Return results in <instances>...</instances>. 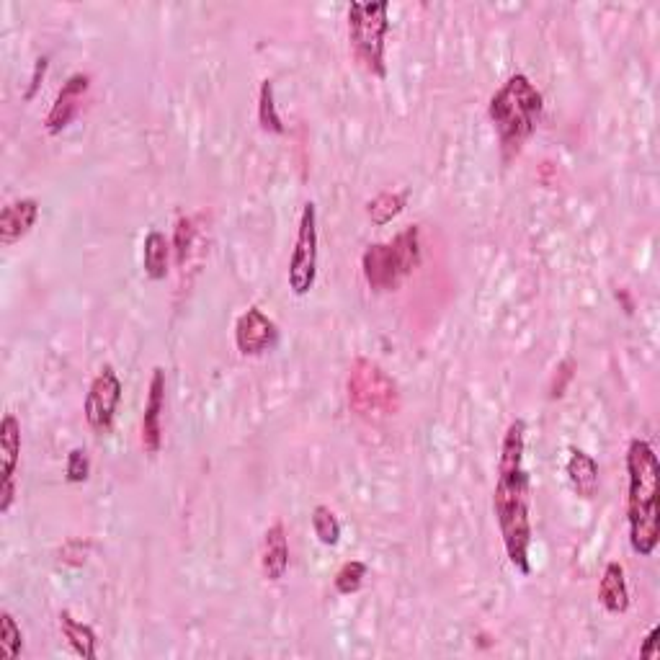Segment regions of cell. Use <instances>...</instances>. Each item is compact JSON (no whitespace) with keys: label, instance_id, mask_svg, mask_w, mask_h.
<instances>
[{"label":"cell","instance_id":"obj_1","mask_svg":"<svg viewBox=\"0 0 660 660\" xmlns=\"http://www.w3.org/2000/svg\"><path fill=\"white\" fill-rule=\"evenodd\" d=\"M526 421L508 423L498 454V483L493 490V511L501 526L503 547L519 573H532V519H529V472L524 467Z\"/></svg>","mask_w":660,"mask_h":660},{"label":"cell","instance_id":"obj_2","mask_svg":"<svg viewBox=\"0 0 660 660\" xmlns=\"http://www.w3.org/2000/svg\"><path fill=\"white\" fill-rule=\"evenodd\" d=\"M627 524L630 544L640 557H650L660 539V462L650 441L632 439L627 447Z\"/></svg>","mask_w":660,"mask_h":660},{"label":"cell","instance_id":"obj_3","mask_svg":"<svg viewBox=\"0 0 660 660\" xmlns=\"http://www.w3.org/2000/svg\"><path fill=\"white\" fill-rule=\"evenodd\" d=\"M544 96L534 86L532 78L524 73H514L493 93L488 104V117L495 127V135L501 142L503 160H514L524 150V145L537 132L542 119Z\"/></svg>","mask_w":660,"mask_h":660},{"label":"cell","instance_id":"obj_4","mask_svg":"<svg viewBox=\"0 0 660 660\" xmlns=\"http://www.w3.org/2000/svg\"><path fill=\"white\" fill-rule=\"evenodd\" d=\"M421 263V227L410 225L390 243L369 245L361 256V271L374 292H392Z\"/></svg>","mask_w":660,"mask_h":660},{"label":"cell","instance_id":"obj_5","mask_svg":"<svg viewBox=\"0 0 660 660\" xmlns=\"http://www.w3.org/2000/svg\"><path fill=\"white\" fill-rule=\"evenodd\" d=\"M346 398H349L354 416L367 423L398 416L400 410L398 382L367 356H359L351 364L349 377H346Z\"/></svg>","mask_w":660,"mask_h":660},{"label":"cell","instance_id":"obj_6","mask_svg":"<svg viewBox=\"0 0 660 660\" xmlns=\"http://www.w3.org/2000/svg\"><path fill=\"white\" fill-rule=\"evenodd\" d=\"M390 34V3H351L349 42L361 68L374 78H385V42Z\"/></svg>","mask_w":660,"mask_h":660},{"label":"cell","instance_id":"obj_7","mask_svg":"<svg viewBox=\"0 0 660 660\" xmlns=\"http://www.w3.org/2000/svg\"><path fill=\"white\" fill-rule=\"evenodd\" d=\"M318 276V207L307 202L300 214L297 240L289 258V289L297 297H305L315 287Z\"/></svg>","mask_w":660,"mask_h":660},{"label":"cell","instance_id":"obj_8","mask_svg":"<svg viewBox=\"0 0 660 660\" xmlns=\"http://www.w3.org/2000/svg\"><path fill=\"white\" fill-rule=\"evenodd\" d=\"M122 379L114 372L111 364L101 367V372L93 377L91 387L86 395V421L96 434H109L114 428V418H117V408L122 403Z\"/></svg>","mask_w":660,"mask_h":660},{"label":"cell","instance_id":"obj_9","mask_svg":"<svg viewBox=\"0 0 660 660\" xmlns=\"http://www.w3.org/2000/svg\"><path fill=\"white\" fill-rule=\"evenodd\" d=\"M279 330L274 320L258 307L243 312L235 323V346L243 356H261L276 346Z\"/></svg>","mask_w":660,"mask_h":660},{"label":"cell","instance_id":"obj_10","mask_svg":"<svg viewBox=\"0 0 660 660\" xmlns=\"http://www.w3.org/2000/svg\"><path fill=\"white\" fill-rule=\"evenodd\" d=\"M88 88H91V75L88 73H73L62 83L55 104H52L49 114L44 117L47 135H60V132H65V129L73 124V119L78 117L80 106H83V98H86Z\"/></svg>","mask_w":660,"mask_h":660},{"label":"cell","instance_id":"obj_11","mask_svg":"<svg viewBox=\"0 0 660 660\" xmlns=\"http://www.w3.org/2000/svg\"><path fill=\"white\" fill-rule=\"evenodd\" d=\"M163 410H165V369L155 367L147 387V403L142 413V447L147 454L163 449Z\"/></svg>","mask_w":660,"mask_h":660},{"label":"cell","instance_id":"obj_12","mask_svg":"<svg viewBox=\"0 0 660 660\" xmlns=\"http://www.w3.org/2000/svg\"><path fill=\"white\" fill-rule=\"evenodd\" d=\"M37 220H39L37 199L26 196V199H16V202H11L8 207H3V212H0V243L6 245V248H11L13 243H19L21 238H26V235L34 230Z\"/></svg>","mask_w":660,"mask_h":660},{"label":"cell","instance_id":"obj_13","mask_svg":"<svg viewBox=\"0 0 660 660\" xmlns=\"http://www.w3.org/2000/svg\"><path fill=\"white\" fill-rule=\"evenodd\" d=\"M261 570L266 575V581L279 583L289 570V539L287 529L282 521H276L263 534L261 547Z\"/></svg>","mask_w":660,"mask_h":660},{"label":"cell","instance_id":"obj_14","mask_svg":"<svg viewBox=\"0 0 660 660\" xmlns=\"http://www.w3.org/2000/svg\"><path fill=\"white\" fill-rule=\"evenodd\" d=\"M565 470H568L570 488L581 495L583 501H591L593 495L599 493V465H596V459L591 454L583 452V449H570Z\"/></svg>","mask_w":660,"mask_h":660},{"label":"cell","instance_id":"obj_15","mask_svg":"<svg viewBox=\"0 0 660 660\" xmlns=\"http://www.w3.org/2000/svg\"><path fill=\"white\" fill-rule=\"evenodd\" d=\"M599 604L609 614H624L630 609V588H627L624 568L619 563H609L604 568L599 583Z\"/></svg>","mask_w":660,"mask_h":660},{"label":"cell","instance_id":"obj_16","mask_svg":"<svg viewBox=\"0 0 660 660\" xmlns=\"http://www.w3.org/2000/svg\"><path fill=\"white\" fill-rule=\"evenodd\" d=\"M171 253V240L165 238L160 230H150V233L145 235V243H142V269H145L147 279L163 282L168 271H171L168 269V266H171Z\"/></svg>","mask_w":660,"mask_h":660},{"label":"cell","instance_id":"obj_17","mask_svg":"<svg viewBox=\"0 0 660 660\" xmlns=\"http://www.w3.org/2000/svg\"><path fill=\"white\" fill-rule=\"evenodd\" d=\"M21 459V423L13 413H6L0 421V480L16 477Z\"/></svg>","mask_w":660,"mask_h":660},{"label":"cell","instance_id":"obj_18","mask_svg":"<svg viewBox=\"0 0 660 660\" xmlns=\"http://www.w3.org/2000/svg\"><path fill=\"white\" fill-rule=\"evenodd\" d=\"M60 632L75 650V655H80L83 660H93L98 655V637L91 624L78 622L70 612H60Z\"/></svg>","mask_w":660,"mask_h":660},{"label":"cell","instance_id":"obj_19","mask_svg":"<svg viewBox=\"0 0 660 660\" xmlns=\"http://www.w3.org/2000/svg\"><path fill=\"white\" fill-rule=\"evenodd\" d=\"M408 196V191H382V194L374 196L372 202H367V217L377 227L390 225L395 217H400V214L405 212Z\"/></svg>","mask_w":660,"mask_h":660},{"label":"cell","instance_id":"obj_20","mask_svg":"<svg viewBox=\"0 0 660 660\" xmlns=\"http://www.w3.org/2000/svg\"><path fill=\"white\" fill-rule=\"evenodd\" d=\"M258 124L269 135H284L287 132L282 117H279V109H276L274 80L269 78L261 80V91H258Z\"/></svg>","mask_w":660,"mask_h":660},{"label":"cell","instance_id":"obj_21","mask_svg":"<svg viewBox=\"0 0 660 660\" xmlns=\"http://www.w3.org/2000/svg\"><path fill=\"white\" fill-rule=\"evenodd\" d=\"M24 650V632L11 612H0V660H16Z\"/></svg>","mask_w":660,"mask_h":660},{"label":"cell","instance_id":"obj_22","mask_svg":"<svg viewBox=\"0 0 660 660\" xmlns=\"http://www.w3.org/2000/svg\"><path fill=\"white\" fill-rule=\"evenodd\" d=\"M312 532H315V537L320 539V544H325V547H336L338 542H341V521H338V516L330 511L328 506H315L312 508Z\"/></svg>","mask_w":660,"mask_h":660},{"label":"cell","instance_id":"obj_23","mask_svg":"<svg viewBox=\"0 0 660 660\" xmlns=\"http://www.w3.org/2000/svg\"><path fill=\"white\" fill-rule=\"evenodd\" d=\"M367 563H361V560H349V563H343L341 570L333 578V586L341 596H351V593L359 591L364 586V578H367Z\"/></svg>","mask_w":660,"mask_h":660},{"label":"cell","instance_id":"obj_24","mask_svg":"<svg viewBox=\"0 0 660 660\" xmlns=\"http://www.w3.org/2000/svg\"><path fill=\"white\" fill-rule=\"evenodd\" d=\"M173 256H176L178 266H184L189 258L191 248H194V220L191 217H178L176 227H173Z\"/></svg>","mask_w":660,"mask_h":660},{"label":"cell","instance_id":"obj_25","mask_svg":"<svg viewBox=\"0 0 660 660\" xmlns=\"http://www.w3.org/2000/svg\"><path fill=\"white\" fill-rule=\"evenodd\" d=\"M88 477H91V457H88L86 449H73L65 459V480L73 485L86 483Z\"/></svg>","mask_w":660,"mask_h":660},{"label":"cell","instance_id":"obj_26","mask_svg":"<svg viewBox=\"0 0 660 660\" xmlns=\"http://www.w3.org/2000/svg\"><path fill=\"white\" fill-rule=\"evenodd\" d=\"M88 550H91V542H83V539H68V542L60 547V552H57V560H60L62 565L80 568V565L88 560Z\"/></svg>","mask_w":660,"mask_h":660},{"label":"cell","instance_id":"obj_27","mask_svg":"<svg viewBox=\"0 0 660 660\" xmlns=\"http://www.w3.org/2000/svg\"><path fill=\"white\" fill-rule=\"evenodd\" d=\"M573 369H575V361L573 359H565L563 364L557 367V374H560V382H552L550 398H563L565 385H568L570 379H573Z\"/></svg>","mask_w":660,"mask_h":660},{"label":"cell","instance_id":"obj_28","mask_svg":"<svg viewBox=\"0 0 660 660\" xmlns=\"http://www.w3.org/2000/svg\"><path fill=\"white\" fill-rule=\"evenodd\" d=\"M13 501H16V477L0 480V514H8Z\"/></svg>","mask_w":660,"mask_h":660},{"label":"cell","instance_id":"obj_29","mask_svg":"<svg viewBox=\"0 0 660 660\" xmlns=\"http://www.w3.org/2000/svg\"><path fill=\"white\" fill-rule=\"evenodd\" d=\"M47 62H49V57H39L37 60V65H34V75H31V86H29V91H26V98H34V93H37V88H39V83H42L44 80V73H47Z\"/></svg>","mask_w":660,"mask_h":660},{"label":"cell","instance_id":"obj_30","mask_svg":"<svg viewBox=\"0 0 660 660\" xmlns=\"http://www.w3.org/2000/svg\"><path fill=\"white\" fill-rule=\"evenodd\" d=\"M658 635H660V630H658V627H653V630H650V635L645 637V642H642L640 658H648V660L658 658V650H655V645H658Z\"/></svg>","mask_w":660,"mask_h":660}]
</instances>
